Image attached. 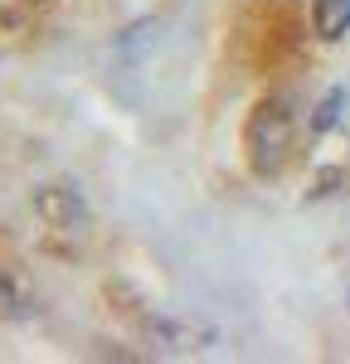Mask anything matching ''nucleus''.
Returning <instances> with one entry per match:
<instances>
[{
    "instance_id": "obj_1",
    "label": "nucleus",
    "mask_w": 350,
    "mask_h": 364,
    "mask_svg": "<svg viewBox=\"0 0 350 364\" xmlns=\"http://www.w3.org/2000/svg\"><path fill=\"white\" fill-rule=\"evenodd\" d=\"M292 132H297V112H292L287 97H262L258 107L248 112L243 151H248L253 175H277L282 170V161L292 151Z\"/></svg>"
},
{
    "instance_id": "obj_2",
    "label": "nucleus",
    "mask_w": 350,
    "mask_h": 364,
    "mask_svg": "<svg viewBox=\"0 0 350 364\" xmlns=\"http://www.w3.org/2000/svg\"><path fill=\"white\" fill-rule=\"evenodd\" d=\"M34 214L49 228H63V233H73V228L88 224V204L73 185H39V190H34Z\"/></svg>"
},
{
    "instance_id": "obj_3",
    "label": "nucleus",
    "mask_w": 350,
    "mask_h": 364,
    "mask_svg": "<svg viewBox=\"0 0 350 364\" xmlns=\"http://www.w3.org/2000/svg\"><path fill=\"white\" fill-rule=\"evenodd\" d=\"M146 340L151 345H161V350H175V355H185V350H204L214 331L209 326H195V321H171V316H151L142 326Z\"/></svg>"
},
{
    "instance_id": "obj_4",
    "label": "nucleus",
    "mask_w": 350,
    "mask_h": 364,
    "mask_svg": "<svg viewBox=\"0 0 350 364\" xmlns=\"http://www.w3.org/2000/svg\"><path fill=\"white\" fill-rule=\"evenodd\" d=\"M312 29L321 39H341L350 29V0H312Z\"/></svg>"
},
{
    "instance_id": "obj_5",
    "label": "nucleus",
    "mask_w": 350,
    "mask_h": 364,
    "mask_svg": "<svg viewBox=\"0 0 350 364\" xmlns=\"http://www.w3.org/2000/svg\"><path fill=\"white\" fill-rule=\"evenodd\" d=\"M29 311H34L29 291L10 277V272H0V316H5V321H25Z\"/></svg>"
},
{
    "instance_id": "obj_6",
    "label": "nucleus",
    "mask_w": 350,
    "mask_h": 364,
    "mask_svg": "<svg viewBox=\"0 0 350 364\" xmlns=\"http://www.w3.org/2000/svg\"><path fill=\"white\" fill-rule=\"evenodd\" d=\"M341 107H346V87H331V92L317 102V112H312V132H317V136H326V132L341 122Z\"/></svg>"
}]
</instances>
